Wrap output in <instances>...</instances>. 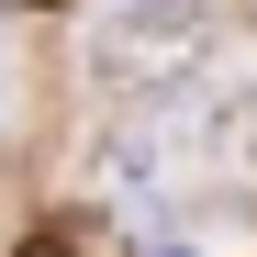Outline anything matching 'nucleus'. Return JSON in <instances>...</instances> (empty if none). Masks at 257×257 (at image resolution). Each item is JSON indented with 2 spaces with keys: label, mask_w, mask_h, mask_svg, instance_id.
Listing matches in <instances>:
<instances>
[{
  "label": "nucleus",
  "mask_w": 257,
  "mask_h": 257,
  "mask_svg": "<svg viewBox=\"0 0 257 257\" xmlns=\"http://www.w3.org/2000/svg\"><path fill=\"white\" fill-rule=\"evenodd\" d=\"M201 45H212V0H112L101 34H90V67L123 78V90H146V78L190 67Z\"/></svg>",
  "instance_id": "2"
},
{
  "label": "nucleus",
  "mask_w": 257,
  "mask_h": 257,
  "mask_svg": "<svg viewBox=\"0 0 257 257\" xmlns=\"http://www.w3.org/2000/svg\"><path fill=\"white\" fill-rule=\"evenodd\" d=\"M12 257H67V246H56V235H23V246H12Z\"/></svg>",
  "instance_id": "3"
},
{
  "label": "nucleus",
  "mask_w": 257,
  "mask_h": 257,
  "mask_svg": "<svg viewBox=\"0 0 257 257\" xmlns=\"http://www.w3.org/2000/svg\"><path fill=\"white\" fill-rule=\"evenodd\" d=\"M157 135H168V168H190L212 190H246L257 179V56H224L212 78H190L157 112Z\"/></svg>",
  "instance_id": "1"
}]
</instances>
